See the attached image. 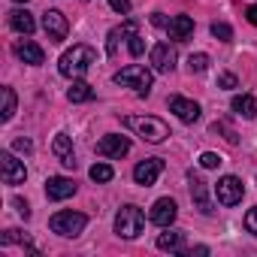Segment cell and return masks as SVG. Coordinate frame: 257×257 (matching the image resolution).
<instances>
[{
	"label": "cell",
	"instance_id": "6da1fadb",
	"mask_svg": "<svg viewBox=\"0 0 257 257\" xmlns=\"http://www.w3.org/2000/svg\"><path fill=\"white\" fill-rule=\"evenodd\" d=\"M91 64H97V52H94L91 46H73L70 52L61 55L58 70H61V76H67V79H79V76H85V73L91 70Z\"/></svg>",
	"mask_w": 257,
	"mask_h": 257
},
{
	"label": "cell",
	"instance_id": "7a4b0ae2",
	"mask_svg": "<svg viewBox=\"0 0 257 257\" xmlns=\"http://www.w3.org/2000/svg\"><path fill=\"white\" fill-rule=\"evenodd\" d=\"M124 124L131 127L137 137H143L146 143H155V146L170 137V127H167L161 118H155V115H127Z\"/></svg>",
	"mask_w": 257,
	"mask_h": 257
},
{
	"label": "cell",
	"instance_id": "3957f363",
	"mask_svg": "<svg viewBox=\"0 0 257 257\" xmlns=\"http://www.w3.org/2000/svg\"><path fill=\"white\" fill-rule=\"evenodd\" d=\"M112 82H115V85H121V88H134V91H137V97H149V94H152V82H155V76H152V70H149V67L131 64V67L118 70V73L112 76Z\"/></svg>",
	"mask_w": 257,
	"mask_h": 257
},
{
	"label": "cell",
	"instance_id": "277c9868",
	"mask_svg": "<svg viewBox=\"0 0 257 257\" xmlns=\"http://www.w3.org/2000/svg\"><path fill=\"white\" fill-rule=\"evenodd\" d=\"M146 227V215L140 206H121L115 215V233L121 239H137Z\"/></svg>",
	"mask_w": 257,
	"mask_h": 257
},
{
	"label": "cell",
	"instance_id": "5b68a950",
	"mask_svg": "<svg viewBox=\"0 0 257 257\" xmlns=\"http://www.w3.org/2000/svg\"><path fill=\"white\" fill-rule=\"evenodd\" d=\"M85 224H88V218H85L82 212H73V209H67V212H58V215H52V221H49L52 233H58V236H67V239H76V236L85 230Z\"/></svg>",
	"mask_w": 257,
	"mask_h": 257
},
{
	"label": "cell",
	"instance_id": "8992f818",
	"mask_svg": "<svg viewBox=\"0 0 257 257\" xmlns=\"http://www.w3.org/2000/svg\"><path fill=\"white\" fill-rule=\"evenodd\" d=\"M43 31L49 34L52 43H64L67 34H70V22H67V16L61 10H46L43 13Z\"/></svg>",
	"mask_w": 257,
	"mask_h": 257
},
{
	"label": "cell",
	"instance_id": "52a82bcc",
	"mask_svg": "<svg viewBox=\"0 0 257 257\" xmlns=\"http://www.w3.org/2000/svg\"><path fill=\"white\" fill-rule=\"evenodd\" d=\"M242 194H245V185H242L236 176H224V179H218V185H215V197H218L221 206H236V203H242Z\"/></svg>",
	"mask_w": 257,
	"mask_h": 257
},
{
	"label": "cell",
	"instance_id": "ba28073f",
	"mask_svg": "<svg viewBox=\"0 0 257 257\" xmlns=\"http://www.w3.org/2000/svg\"><path fill=\"white\" fill-rule=\"evenodd\" d=\"M0 173H4V182H7V185H22V182L28 179L25 164H22L13 152H4V155H0Z\"/></svg>",
	"mask_w": 257,
	"mask_h": 257
},
{
	"label": "cell",
	"instance_id": "9c48e42d",
	"mask_svg": "<svg viewBox=\"0 0 257 257\" xmlns=\"http://www.w3.org/2000/svg\"><path fill=\"white\" fill-rule=\"evenodd\" d=\"M176 49L170 46V43H158V46H152V52H149V61H152V67L158 70V73H173L176 70Z\"/></svg>",
	"mask_w": 257,
	"mask_h": 257
},
{
	"label": "cell",
	"instance_id": "30bf717a",
	"mask_svg": "<svg viewBox=\"0 0 257 257\" xmlns=\"http://www.w3.org/2000/svg\"><path fill=\"white\" fill-rule=\"evenodd\" d=\"M161 173H164V161L161 158H149V161H140L134 167V182L143 185V188H152Z\"/></svg>",
	"mask_w": 257,
	"mask_h": 257
},
{
	"label": "cell",
	"instance_id": "8fae6325",
	"mask_svg": "<svg viewBox=\"0 0 257 257\" xmlns=\"http://www.w3.org/2000/svg\"><path fill=\"white\" fill-rule=\"evenodd\" d=\"M127 152H131V140H127V137H118V134H109V137H103V140L97 143V155H100V158L118 161V158H124Z\"/></svg>",
	"mask_w": 257,
	"mask_h": 257
},
{
	"label": "cell",
	"instance_id": "7c38bea8",
	"mask_svg": "<svg viewBox=\"0 0 257 257\" xmlns=\"http://www.w3.org/2000/svg\"><path fill=\"white\" fill-rule=\"evenodd\" d=\"M176 215H179V206H176V200H170V197H161V200L152 206V212H149L152 224H158V227H173Z\"/></svg>",
	"mask_w": 257,
	"mask_h": 257
},
{
	"label": "cell",
	"instance_id": "4fadbf2b",
	"mask_svg": "<svg viewBox=\"0 0 257 257\" xmlns=\"http://www.w3.org/2000/svg\"><path fill=\"white\" fill-rule=\"evenodd\" d=\"M170 112H176L179 121L194 124V121L200 118V103H194V100H188V97H173V100H170Z\"/></svg>",
	"mask_w": 257,
	"mask_h": 257
},
{
	"label": "cell",
	"instance_id": "5bb4252c",
	"mask_svg": "<svg viewBox=\"0 0 257 257\" xmlns=\"http://www.w3.org/2000/svg\"><path fill=\"white\" fill-rule=\"evenodd\" d=\"M52 152H55V158L67 167V170H76V152H73V143H70V137L67 134H58L55 137V143H52Z\"/></svg>",
	"mask_w": 257,
	"mask_h": 257
},
{
	"label": "cell",
	"instance_id": "9a60e30c",
	"mask_svg": "<svg viewBox=\"0 0 257 257\" xmlns=\"http://www.w3.org/2000/svg\"><path fill=\"white\" fill-rule=\"evenodd\" d=\"M73 194H76V185H73V179L52 176V179L46 182V197H49V200H67V197H73Z\"/></svg>",
	"mask_w": 257,
	"mask_h": 257
},
{
	"label": "cell",
	"instance_id": "2e32d148",
	"mask_svg": "<svg viewBox=\"0 0 257 257\" xmlns=\"http://www.w3.org/2000/svg\"><path fill=\"white\" fill-rule=\"evenodd\" d=\"M167 34H170V40H176V43L191 40V34H194V19H191V16H176V19H170Z\"/></svg>",
	"mask_w": 257,
	"mask_h": 257
},
{
	"label": "cell",
	"instance_id": "e0dca14e",
	"mask_svg": "<svg viewBox=\"0 0 257 257\" xmlns=\"http://www.w3.org/2000/svg\"><path fill=\"white\" fill-rule=\"evenodd\" d=\"M10 28H13L16 34H22V37H31V34L37 31V22H34V16H31L28 10H13V13H10Z\"/></svg>",
	"mask_w": 257,
	"mask_h": 257
},
{
	"label": "cell",
	"instance_id": "ac0fdd59",
	"mask_svg": "<svg viewBox=\"0 0 257 257\" xmlns=\"http://www.w3.org/2000/svg\"><path fill=\"white\" fill-rule=\"evenodd\" d=\"M191 200L197 203V209H200L203 215H212V212H215V209H212V200H209V191H206V182L197 179V176H191Z\"/></svg>",
	"mask_w": 257,
	"mask_h": 257
},
{
	"label": "cell",
	"instance_id": "d6986e66",
	"mask_svg": "<svg viewBox=\"0 0 257 257\" xmlns=\"http://www.w3.org/2000/svg\"><path fill=\"white\" fill-rule=\"evenodd\" d=\"M16 55L25 61V64H31V67H40L43 61H46V52L37 46V43H31V40H25V43H19L16 46Z\"/></svg>",
	"mask_w": 257,
	"mask_h": 257
},
{
	"label": "cell",
	"instance_id": "ffe728a7",
	"mask_svg": "<svg viewBox=\"0 0 257 257\" xmlns=\"http://www.w3.org/2000/svg\"><path fill=\"white\" fill-rule=\"evenodd\" d=\"M230 109L236 115H242V118H257V100L251 94H236L233 103H230Z\"/></svg>",
	"mask_w": 257,
	"mask_h": 257
},
{
	"label": "cell",
	"instance_id": "44dd1931",
	"mask_svg": "<svg viewBox=\"0 0 257 257\" xmlns=\"http://www.w3.org/2000/svg\"><path fill=\"white\" fill-rule=\"evenodd\" d=\"M131 34H137V22H124L121 28L109 31V37H106V52L115 55V52H118V43H121L124 37H131Z\"/></svg>",
	"mask_w": 257,
	"mask_h": 257
},
{
	"label": "cell",
	"instance_id": "7402d4cb",
	"mask_svg": "<svg viewBox=\"0 0 257 257\" xmlns=\"http://www.w3.org/2000/svg\"><path fill=\"white\" fill-rule=\"evenodd\" d=\"M167 233H161L158 236V248L161 251H182V230H170V227H164Z\"/></svg>",
	"mask_w": 257,
	"mask_h": 257
},
{
	"label": "cell",
	"instance_id": "603a6c76",
	"mask_svg": "<svg viewBox=\"0 0 257 257\" xmlns=\"http://www.w3.org/2000/svg\"><path fill=\"white\" fill-rule=\"evenodd\" d=\"M67 97H70V103H88V100H94V88L88 82H73Z\"/></svg>",
	"mask_w": 257,
	"mask_h": 257
},
{
	"label": "cell",
	"instance_id": "cb8c5ba5",
	"mask_svg": "<svg viewBox=\"0 0 257 257\" xmlns=\"http://www.w3.org/2000/svg\"><path fill=\"white\" fill-rule=\"evenodd\" d=\"M0 94H4V112H0V118L13 121V115H16V91L13 88H4Z\"/></svg>",
	"mask_w": 257,
	"mask_h": 257
},
{
	"label": "cell",
	"instance_id": "d4e9b609",
	"mask_svg": "<svg viewBox=\"0 0 257 257\" xmlns=\"http://www.w3.org/2000/svg\"><path fill=\"white\" fill-rule=\"evenodd\" d=\"M88 176H91L94 182H112V176H115V170H112L109 164H94V167L88 170Z\"/></svg>",
	"mask_w": 257,
	"mask_h": 257
},
{
	"label": "cell",
	"instance_id": "484cf974",
	"mask_svg": "<svg viewBox=\"0 0 257 257\" xmlns=\"http://www.w3.org/2000/svg\"><path fill=\"white\" fill-rule=\"evenodd\" d=\"M212 37L221 40V43H230V40H233V28L224 25V22H215V25H212Z\"/></svg>",
	"mask_w": 257,
	"mask_h": 257
},
{
	"label": "cell",
	"instance_id": "4316f807",
	"mask_svg": "<svg viewBox=\"0 0 257 257\" xmlns=\"http://www.w3.org/2000/svg\"><path fill=\"white\" fill-rule=\"evenodd\" d=\"M188 67H191V73H203V70H209V55H203V52L191 55V58H188Z\"/></svg>",
	"mask_w": 257,
	"mask_h": 257
},
{
	"label": "cell",
	"instance_id": "83f0119b",
	"mask_svg": "<svg viewBox=\"0 0 257 257\" xmlns=\"http://www.w3.org/2000/svg\"><path fill=\"white\" fill-rule=\"evenodd\" d=\"M221 164H224V158L215 155V152H203V155H200V167H203V170H218Z\"/></svg>",
	"mask_w": 257,
	"mask_h": 257
},
{
	"label": "cell",
	"instance_id": "f1b7e54d",
	"mask_svg": "<svg viewBox=\"0 0 257 257\" xmlns=\"http://www.w3.org/2000/svg\"><path fill=\"white\" fill-rule=\"evenodd\" d=\"M212 131H215V134H224V140H227L230 146H236V143H239V137H236V131H230V127H227L224 121H215V124H212Z\"/></svg>",
	"mask_w": 257,
	"mask_h": 257
},
{
	"label": "cell",
	"instance_id": "f546056e",
	"mask_svg": "<svg viewBox=\"0 0 257 257\" xmlns=\"http://www.w3.org/2000/svg\"><path fill=\"white\" fill-rule=\"evenodd\" d=\"M127 49H131V55H134V58H140V55L146 52L143 37H140V34H131V37H127Z\"/></svg>",
	"mask_w": 257,
	"mask_h": 257
},
{
	"label": "cell",
	"instance_id": "4dcf8cb0",
	"mask_svg": "<svg viewBox=\"0 0 257 257\" xmlns=\"http://www.w3.org/2000/svg\"><path fill=\"white\" fill-rule=\"evenodd\" d=\"M13 242L31 245V239H28V236H22V230H7V233H4V245H13ZM31 248H34V245H31Z\"/></svg>",
	"mask_w": 257,
	"mask_h": 257
},
{
	"label": "cell",
	"instance_id": "1f68e13d",
	"mask_svg": "<svg viewBox=\"0 0 257 257\" xmlns=\"http://www.w3.org/2000/svg\"><path fill=\"white\" fill-rule=\"evenodd\" d=\"M218 85L230 91V88H239V79H236L233 73H221V76H218Z\"/></svg>",
	"mask_w": 257,
	"mask_h": 257
},
{
	"label": "cell",
	"instance_id": "d6a6232c",
	"mask_svg": "<svg viewBox=\"0 0 257 257\" xmlns=\"http://www.w3.org/2000/svg\"><path fill=\"white\" fill-rule=\"evenodd\" d=\"M245 227H248V233H254V236H257V206H254V209H248V215H245Z\"/></svg>",
	"mask_w": 257,
	"mask_h": 257
},
{
	"label": "cell",
	"instance_id": "836d02e7",
	"mask_svg": "<svg viewBox=\"0 0 257 257\" xmlns=\"http://www.w3.org/2000/svg\"><path fill=\"white\" fill-rule=\"evenodd\" d=\"M109 7H112L118 16H127V13H131V0H109Z\"/></svg>",
	"mask_w": 257,
	"mask_h": 257
},
{
	"label": "cell",
	"instance_id": "e575fe53",
	"mask_svg": "<svg viewBox=\"0 0 257 257\" xmlns=\"http://www.w3.org/2000/svg\"><path fill=\"white\" fill-rule=\"evenodd\" d=\"M13 149H16V152H25V155H28V152H34V143H31V140H22V137H19V140L13 143Z\"/></svg>",
	"mask_w": 257,
	"mask_h": 257
},
{
	"label": "cell",
	"instance_id": "d590c367",
	"mask_svg": "<svg viewBox=\"0 0 257 257\" xmlns=\"http://www.w3.org/2000/svg\"><path fill=\"white\" fill-rule=\"evenodd\" d=\"M13 206H16L25 218H31V209H28V203H25V200H19V197H16V200H13Z\"/></svg>",
	"mask_w": 257,
	"mask_h": 257
},
{
	"label": "cell",
	"instance_id": "8d00e7d4",
	"mask_svg": "<svg viewBox=\"0 0 257 257\" xmlns=\"http://www.w3.org/2000/svg\"><path fill=\"white\" fill-rule=\"evenodd\" d=\"M245 19H248V22H251V25H254V28H257V4H254V7H248V10H245Z\"/></svg>",
	"mask_w": 257,
	"mask_h": 257
},
{
	"label": "cell",
	"instance_id": "74e56055",
	"mask_svg": "<svg viewBox=\"0 0 257 257\" xmlns=\"http://www.w3.org/2000/svg\"><path fill=\"white\" fill-rule=\"evenodd\" d=\"M152 25H158V28H167L170 22L164 19V13H155V16H152Z\"/></svg>",
	"mask_w": 257,
	"mask_h": 257
},
{
	"label": "cell",
	"instance_id": "f35d334b",
	"mask_svg": "<svg viewBox=\"0 0 257 257\" xmlns=\"http://www.w3.org/2000/svg\"><path fill=\"white\" fill-rule=\"evenodd\" d=\"M16 4H28V0H16Z\"/></svg>",
	"mask_w": 257,
	"mask_h": 257
}]
</instances>
